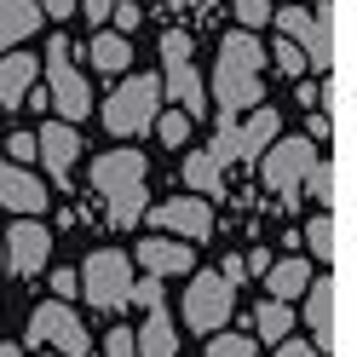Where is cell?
Instances as JSON below:
<instances>
[{"instance_id": "cell-1", "label": "cell", "mask_w": 357, "mask_h": 357, "mask_svg": "<svg viewBox=\"0 0 357 357\" xmlns=\"http://www.w3.org/2000/svg\"><path fill=\"white\" fill-rule=\"evenodd\" d=\"M259 70H265V52L254 35H225L219 40V70H213V109H219V127H231L248 104H259Z\"/></svg>"}, {"instance_id": "cell-2", "label": "cell", "mask_w": 357, "mask_h": 357, "mask_svg": "<svg viewBox=\"0 0 357 357\" xmlns=\"http://www.w3.org/2000/svg\"><path fill=\"white\" fill-rule=\"evenodd\" d=\"M144 178H150L144 150H104L93 162V190L109 202V225H132L144 213Z\"/></svg>"}, {"instance_id": "cell-3", "label": "cell", "mask_w": 357, "mask_h": 357, "mask_svg": "<svg viewBox=\"0 0 357 357\" xmlns=\"http://www.w3.org/2000/svg\"><path fill=\"white\" fill-rule=\"evenodd\" d=\"M155 104H162V81L155 75H132V81H121L116 93H109L104 127L116 132V139H139V132L155 127Z\"/></svg>"}, {"instance_id": "cell-4", "label": "cell", "mask_w": 357, "mask_h": 357, "mask_svg": "<svg viewBox=\"0 0 357 357\" xmlns=\"http://www.w3.org/2000/svg\"><path fill=\"white\" fill-rule=\"evenodd\" d=\"M277 29H282V40H288L305 63L334 70V6H317V12L288 6V12H277Z\"/></svg>"}, {"instance_id": "cell-5", "label": "cell", "mask_w": 357, "mask_h": 357, "mask_svg": "<svg viewBox=\"0 0 357 357\" xmlns=\"http://www.w3.org/2000/svg\"><path fill=\"white\" fill-rule=\"evenodd\" d=\"M75 282H86V288H81L86 305L116 311V305H127V294H132V265H127L121 248H98L93 259H86V271H81Z\"/></svg>"}, {"instance_id": "cell-6", "label": "cell", "mask_w": 357, "mask_h": 357, "mask_svg": "<svg viewBox=\"0 0 357 357\" xmlns=\"http://www.w3.org/2000/svg\"><path fill=\"white\" fill-rule=\"evenodd\" d=\"M47 86H52V104H58V116H63V127L70 121H81L86 116V104H93V93H86V75L70 63V40H52L47 47Z\"/></svg>"}, {"instance_id": "cell-7", "label": "cell", "mask_w": 357, "mask_h": 357, "mask_svg": "<svg viewBox=\"0 0 357 357\" xmlns=\"http://www.w3.org/2000/svg\"><path fill=\"white\" fill-rule=\"evenodd\" d=\"M29 340H35V346H58V357H86V351H93V346H86L81 317H75L70 305H58V300L35 305V317H29Z\"/></svg>"}, {"instance_id": "cell-8", "label": "cell", "mask_w": 357, "mask_h": 357, "mask_svg": "<svg viewBox=\"0 0 357 357\" xmlns=\"http://www.w3.org/2000/svg\"><path fill=\"white\" fill-rule=\"evenodd\" d=\"M231 305H236V288H225L213 271H196L190 277V288H185V323L190 328H225V317H231Z\"/></svg>"}, {"instance_id": "cell-9", "label": "cell", "mask_w": 357, "mask_h": 357, "mask_svg": "<svg viewBox=\"0 0 357 357\" xmlns=\"http://www.w3.org/2000/svg\"><path fill=\"white\" fill-rule=\"evenodd\" d=\"M277 139V109H254L248 121H231V127H219V139H213V162L225 167L231 155H254V150H265Z\"/></svg>"}, {"instance_id": "cell-10", "label": "cell", "mask_w": 357, "mask_h": 357, "mask_svg": "<svg viewBox=\"0 0 357 357\" xmlns=\"http://www.w3.org/2000/svg\"><path fill=\"white\" fill-rule=\"evenodd\" d=\"M311 167H317V144H311V139H271L265 185H271V190H294V185H305Z\"/></svg>"}, {"instance_id": "cell-11", "label": "cell", "mask_w": 357, "mask_h": 357, "mask_svg": "<svg viewBox=\"0 0 357 357\" xmlns=\"http://www.w3.org/2000/svg\"><path fill=\"white\" fill-rule=\"evenodd\" d=\"M0 242H6V265L17 277H35L40 265H47V254H52V231L40 225V219H24V225L0 231Z\"/></svg>"}, {"instance_id": "cell-12", "label": "cell", "mask_w": 357, "mask_h": 357, "mask_svg": "<svg viewBox=\"0 0 357 357\" xmlns=\"http://www.w3.org/2000/svg\"><path fill=\"white\" fill-rule=\"evenodd\" d=\"M155 225H162L167 236H178L190 248V242H202L208 231H213V208L202 202V196H173V202H162L155 208Z\"/></svg>"}, {"instance_id": "cell-13", "label": "cell", "mask_w": 357, "mask_h": 357, "mask_svg": "<svg viewBox=\"0 0 357 357\" xmlns=\"http://www.w3.org/2000/svg\"><path fill=\"white\" fill-rule=\"evenodd\" d=\"M75 155H81V139H75V127H63V121H47L35 132V162H47V173L58 178V185H70V167H75Z\"/></svg>"}, {"instance_id": "cell-14", "label": "cell", "mask_w": 357, "mask_h": 357, "mask_svg": "<svg viewBox=\"0 0 357 357\" xmlns=\"http://www.w3.org/2000/svg\"><path fill=\"white\" fill-rule=\"evenodd\" d=\"M0 208H12V213H40V208H47L40 178L24 173V167H12V162H0Z\"/></svg>"}, {"instance_id": "cell-15", "label": "cell", "mask_w": 357, "mask_h": 357, "mask_svg": "<svg viewBox=\"0 0 357 357\" xmlns=\"http://www.w3.org/2000/svg\"><path fill=\"white\" fill-rule=\"evenodd\" d=\"M139 259H144V271L162 282V277H185L190 265H196V254L185 248V242H173V236H150V242H139Z\"/></svg>"}, {"instance_id": "cell-16", "label": "cell", "mask_w": 357, "mask_h": 357, "mask_svg": "<svg viewBox=\"0 0 357 357\" xmlns=\"http://www.w3.org/2000/svg\"><path fill=\"white\" fill-rule=\"evenodd\" d=\"M167 93H173V104H185L178 116H208V86H202V75H196V63H167Z\"/></svg>"}, {"instance_id": "cell-17", "label": "cell", "mask_w": 357, "mask_h": 357, "mask_svg": "<svg viewBox=\"0 0 357 357\" xmlns=\"http://www.w3.org/2000/svg\"><path fill=\"white\" fill-rule=\"evenodd\" d=\"M132 346H139V357H178V328H173V317L162 305L144 317V328L132 334Z\"/></svg>"}, {"instance_id": "cell-18", "label": "cell", "mask_w": 357, "mask_h": 357, "mask_svg": "<svg viewBox=\"0 0 357 357\" xmlns=\"http://www.w3.org/2000/svg\"><path fill=\"white\" fill-rule=\"evenodd\" d=\"M35 75H40V58H29V52L0 58V104H24L29 86H35Z\"/></svg>"}, {"instance_id": "cell-19", "label": "cell", "mask_w": 357, "mask_h": 357, "mask_svg": "<svg viewBox=\"0 0 357 357\" xmlns=\"http://www.w3.org/2000/svg\"><path fill=\"white\" fill-rule=\"evenodd\" d=\"M334 277H317V288H311V300H305V323H311V334H317V351H328L334 346Z\"/></svg>"}, {"instance_id": "cell-20", "label": "cell", "mask_w": 357, "mask_h": 357, "mask_svg": "<svg viewBox=\"0 0 357 357\" xmlns=\"http://www.w3.org/2000/svg\"><path fill=\"white\" fill-rule=\"evenodd\" d=\"M40 29V6L35 0H0V58H6V47H17L24 35Z\"/></svg>"}, {"instance_id": "cell-21", "label": "cell", "mask_w": 357, "mask_h": 357, "mask_svg": "<svg viewBox=\"0 0 357 357\" xmlns=\"http://www.w3.org/2000/svg\"><path fill=\"white\" fill-rule=\"evenodd\" d=\"M305 288H311V265L305 259H277L271 265V300L277 305H288L294 294H305Z\"/></svg>"}, {"instance_id": "cell-22", "label": "cell", "mask_w": 357, "mask_h": 357, "mask_svg": "<svg viewBox=\"0 0 357 357\" xmlns=\"http://www.w3.org/2000/svg\"><path fill=\"white\" fill-rule=\"evenodd\" d=\"M185 185L208 190V196H225V167H219L208 150H196V155H185Z\"/></svg>"}, {"instance_id": "cell-23", "label": "cell", "mask_w": 357, "mask_h": 357, "mask_svg": "<svg viewBox=\"0 0 357 357\" xmlns=\"http://www.w3.org/2000/svg\"><path fill=\"white\" fill-rule=\"evenodd\" d=\"M93 63H98L104 75H121L127 63H132V40L127 35H98L93 40Z\"/></svg>"}, {"instance_id": "cell-24", "label": "cell", "mask_w": 357, "mask_h": 357, "mask_svg": "<svg viewBox=\"0 0 357 357\" xmlns=\"http://www.w3.org/2000/svg\"><path fill=\"white\" fill-rule=\"evenodd\" d=\"M254 328H259V334H271V340H282V334L294 328V311L277 305V300H265V305H259V317H254Z\"/></svg>"}, {"instance_id": "cell-25", "label": "cell", "mask_w": 357, "mask_h": 357, "mask_svg": "<svg viewBox=\"0 0 357 357\" xmlns=\"http://www.w3.org/2000/svg\"><path fill=\"white\" fill-rule=\"evenodd\" d=\"M305 242L317 248V259H334V254H340V242H334V213H317V219H311V225H305Z\"/></svg>"}, {"instance_id": "cell-26", "label": "cell", "mask_w": 357, "mask_h": 357, "mask_svg": "<svg viewBox=\"0 0 357 357\" xmlns=\"http://www.w3.org/2000/svg\"><path fill=\"white\" fill-rule=\"evenodd\" d=\"M155 132H162L167 150H185L190 144V116H178V109H173V116H155Z\"/></svg>"}, {"instance_id": "cell-27", "label": "cell", "mask_w": 357, "mask_h": 357, "mask_svg": "<svg viewBox=\"0 0 357 357\" xmlns=\"http://www.w3.org/2000/svg\"><path fill=\"white\" fill-rule=\"evenodd\" d=\"M208 357H254V340H248V334H213Z\"/></svg>"}, {"instance_id": "cell-28", "label": "cell", "mask_w": 357, "mask_h": 357, "mask_svg": "<svg viewBox=\"0 0 357 357\" xmlns=\"http://www.w3.org/2000/svg\"><path fill=\"white\" fill-rule=\"evenodd\" d=\"M236 17H242V35L271 24V0H236Z\"/></svg>"}, {"instance_id": "cell-29", "label": "cell", "mask_w": 357, "mask_h": 357, "mask_svg": "<svg viewBox=\"0 0 357 357\" xmlns=\"http://www.w3.org/2000/svg\"><path fill=\"white\" fill-rule=\"evenodd\" d=\"M305 185H311V196H317L323 208H334V167H328V162L311 167V173H305Z\"/></svg>"}, {"instance_id": "cell-30", "label": "cell", "mask_w": 357, "mask_h": 357, "mask_svg": "<svg viewBox=\"0 0 357 357\" xmlns=\"http://www.w3.org/2000/svg\"><path fill=\"white\" fill-rule=\"evenodd\" d=\"M162 63H190V35L185 29H167L162 35Z\"/></svg>"}, {"instance_id": "cell-31", "label": "cell", "mask_w": 357, "mask_h": 357, "mask_svg": "<svg viewBox=\"0 0 357 357\" xmlns=\"http://www.w3.org/2000/svg\"><path fill=\"white\" fill-rule=\"evenodd\" d=\"M271 58H277V70H282V75H294V81H305V58H300L294 47H288V40H277V47H271Z\"/></svg>"}, {"instance_id": "cell-32", "label": "cell", "mask_w": 357, "mask_h": 357, "mask_svg": "<svg viewBox=\"0 0 357 357\" xmlns=\"http://www.w3.org/2000/svg\"><path fill=\"white\" fill-rule=\"evenodd\" d=\"M104 357H139V346H132V328H109V334H104Z\"/></svg>"}, {"instance_id": "cell-33", "label": "cell", "mask_w": 357, "mask_h": 357, "mask_svg": "<svg viewBox=\"0 0 357 357\" xmlns=\"http://www.w3.org/2000/svg\"><path fill=\"white\" fill-rule=\"evenodd\" d=\"M127 300H139L144 311H155V305H162V282H155V277H139V282H132V294Z\"/></svg>"}, {"instance_id": "cell-34", "label": "cell", "mask_w": 357, "mask_h": 357, "mask_svg": "<svg viewBox=\"0 0 357 357\" xmlns=\"http://www.w3.org/2000/svg\"><path fill=\"white\" fill-rule=\"evenodd\" d=\"M0 150H6L12 162H35V132H12V139L0 144Z\"/></svg>"}, {"instance_id": "cell-35", "label": "cell", "mask_w": 357, "mask_h": 357, "mask_svg": "<svg viewBox=\"0 0 357 357\" xmlns=\"http://www.w3.org/2000/svg\"><path fill=\"white\" fill-rule=\"evenodd\" d=\"M52 294H58V305H70V300L81 294V282H75V271H52Z\"/></svg>"}, {"instance_id": "cell-36", "label": "cell", "mask_w": 357, "mask_h": 357, "mask_svg": "<svg viewBox=\"0 0 357 357\" xmlns=\"http://www.w3.org/2000/svg\"><path fill=\"white\" fill-rule=\"evenodd\" d=\"M75 12H86V24H104L116 12V0H75Z\"/></svg>"}, {"instance_id": "cell-37", "label": "cell", "mask_w": 357, "mask_h": 357, "mask_svg": "<svg viewBox=\"0 0 357 357\" xmlns=\"http://www.w3.org/2000/svg\"><path fill=\"white\" fill-rule=\"evenodd\" d=\"M40 17H75V0H35Z\"/></svg>"}, {"instance_id": "cell-38", "label": "cell", "mask_w": 357, "mask_h": 357, "mask_svg": "<svg viewBox=\"0 0 357 357\" xmlns=\"http://www.w3.org/2000/svg\"><path fill=\"white\" fill-rule=\"evenodd\" d=\"M277 357H323V351H317V346H305V340H282Z\"/></svg>"}, {"instance_id": "cell-39", "label": "cell", "mask_w": 357, "mask_h": 357, "mask_svg": "<svg viewBox=\"0 0 357 357\" xmlns=\"http://www.w3.org/2000/svg\"><path fill=\"white\" fill-rule=\"evenodd\" d=\"M116 24H121V29H139V6H132V0H127V6H116Z\"/></svg>"}, {"instance_id": "cell-40", "label": "cell", "mask_w": 357, "mask_h": 357, "mask_svg": "<svg viewBox=\"0 0 357 357\" xmlns=\"http://www.w3.org/2000/svg\"><path fill=\"white\" fill-rule=\"evenodd\" d=\"M242 265H248V271H271V254H265V248H254V254L242 259Z\"/></svg>"}, {"instance_id": "cell-41", "label": "cell", "mask_w": 357, "mask_h": 357, "mask_svg": "<svg viewBox=\"0 0 357 357\" xmlns=\"http://www.w3.org/2000/svg\"><path fill=\"white\" fill-rule=\"evenodd\" d=\"M167 6H178V12H185V6H202V0H167Z\"/></svg>"}, {"instance_id": "cell-42", "label": "cell", "mask_w": 357, "mask_h": 357, "mask_svg": "<svg viewBox=\"0 0 357 357\" xmlns=\"http://www.w3.org/2000/svg\"><path fill=\"white\" fill-rule=\"evenodd\" d=\"M0 357H17V346H0Z\"/></svg>"}, {"instance_id": "cell-43", "label": "cell", "mask_w": 357, "mask_h": 357, "mask_svg": "<svg viewBox=\"0 0 357 357\" xmlns=\"http://www.w3.org/2000/svg\"><path fill=\"white\" fill-rule=\"evenodd\" d=\"M282 6H294V0H282Z\"/></svg>"}, {"instance_id": "cell-44", "label": "cell", "mask_w": 357, "mask_h": 357, "mask_svg": "<svg viewBox=\"0 0 357 357\" xmlns=\"http://www.w3.org/2000/svg\"><path fill=\"white\" fill-rule=\"evenodd\" d=\"M202 6H213V0H202Z\"/></svg>"}]
</instances>
